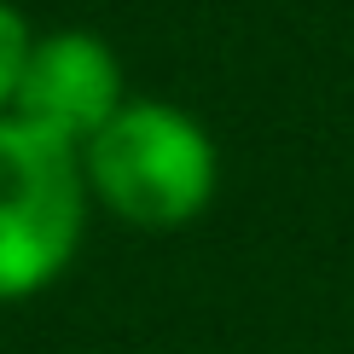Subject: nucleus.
Here are the masks:
<instances>
[{"label": "nucleus", "instance_id": "20e7f679", "mask_svg": "<svg viewBox=\"0 0 354 354\" xmlns=\"http://www.w3.org/2000/svg\"><path fill=\"white\" fill-rule=\"evenodd\" d=\"M29 47H35V24L24 18V6L0 0V116H12V105H18Z\"/></svg>", "mask_w": 354, "mask_h": 354}, {"label": "nucleus", "instance_id": "f257e3e1", "mask_svg": "<svg viewBox=\"0 0 354 354\" xmlns=\"http://www.w3.org/2000/svg\"><path fill=\"white\" fill-rule=\"evenodd\" d=\"M87 198L122 227L180 232L221 192V145L174 99H122V111L82 145Z\"/></svg>", "mask_w": 354, "mask_h": 354}, {"label": "nucleus", "instance_id": "7ed1b4c3", "mask_svg": "<svg viewBox=\"0 0 354 354\" xmlns=\"http://www.w3.org/2000/svg\"><path fill=\"white\" fill-rule=\"evenodd\" d=\"M122 99H128V76L105 35H93V29H47L29 47L12 116L82 151L122 111Z\"/></svg>", "mask_w": 354, "mask_h": 354}, {"label": "nucleus", "instance_id": "f03ea898", "mask_svg": "<svg viewBox=\"0 0 354 354\" xmlns=\"http://www.w3.org/2000/svg\"><path fill=\"white\" fill-rule=\"evenodd\" d=\"M82 151L41 128L0 116V302L53 290L87 239Z\"/></svg>", "mask_w": 354, "mask_h": 354}]
</instances>
